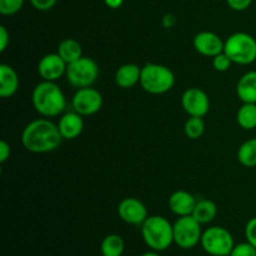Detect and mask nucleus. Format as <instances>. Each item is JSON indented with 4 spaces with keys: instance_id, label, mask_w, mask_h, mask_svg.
Instances as JSON below:
<instances>
[{
    "instance_id": "393cba45",
    "label": "nucleus",
    "mask_w": 256,
    "mask_h": 256,
    "mask_svg": "<svg viewBox=\"0 0 256 256\" xmlns=\"http://www.w3.org/2000/svg\"><path fill=\"white\" fill-rule=\"evenodd\" d=\"M25 0H0V12L2 15H15L22 10Z\"/></svg>"
},
{
    "instance_id": "423d86ee",
    "label": "nucleus",
    "mask_w": 256,
    "mask_h": 256,
    "mask_svg": "<svg viewBox=\"0 0 256 256\" xmlns=\"http://www.w3.org/2000/svg\"><path fill=\"white\" fill-rule=\"evenodd\" d=\"M200 245L210 256H230L235 242L228 229L222 226H210L202 232Z\"/></svg>"
},
{
    "instance_id": "72a5a7b5",
    "label": "nucleus",
    "mask_w": 256,
    "mask_h": 256,
    "mask_svg": "<svg viewBox=\"0 0 256 256\" xmlns=\"http://www.w3.org/2000/svg\"><path fill=\"white\" fill-rule=\"evenodd\" d=\"M140 256H160V254L158 252H154V250H152V252H144V254H142Z\"/></svg>"
},
{
    "instance_id": "2f4dec72",
    "label": "nucleus",
    "mask_w": 256,
    "mask_h": 256,
    "mask_svg": "<svg viewBox=\"0 0 256 256\" xmlns=\"http://www.w3.org/2000/svg\"><path fill=\"white\" fill-rule=\"evenodd\" d=\"M10 154H12L10 145L5 140L0 142V164H4L10 158Z\"/></svg>"
},
{
    "instance_id": "9d476101",
    "label": "nucleus",
    "mask_w": 256,
    "mask_h": 256,
    "mask_svg": "<svg viewBox=\"0 0 256 256\" xmlns=\"http://www.w3.org/2000/svg\"><path fill=\"white\" fill-rule=\"evenodd\" d=\"M182 105L189 116L204 118L210 110V99L200 88H189L182 92Z\"/></svg>"
},
{
    "instance_id": "f03ea898",
    "label": "nucleus",
    "mask_w": 256,
    "mask_h": 256,
    "mask_svg": "<svg viewBox=\"0 0 256 256\" xmlns=\"http://www.w3.org/2000/svg\"><path fill=\"white\" fill-rule=\"evenodd\" d=\"M32 106L44 118H54L62 114L66 108V98L55 82L42 80L32 90Z\"/></svg>"
},
{
    "instance_id": "5701e85b",
    "label": "nucleus",
    "mask_w": 256,
    "mask_h": 256,
    "mask_svg": "<svg viewBox=\"0 0 256 256\" xmlns=\"http://www.w3.org/2000/svg\"><path fill=\"white\" fill-rule=\"evenodd\" d=\"M238 160L245 168L256 166V138L246 140L240 145L238 150Z\"/></svg>"
},
{
    "instance_id": "dca6fc26",
    "label": "nucleus",
    "mask_w": 256,
    "mask_h": 256,
    "mask_svg": "<svg viewBox=\"0 0 256 256\" xmlns=\"http://www.w3.org/2000/svg\"><path fill=\"white\" fill-rule=\"evenodd\" d=\"M142 68L134 62L122 64L115 72V82L122 89H132L140 82Z\"/></svg>"
},
{
    "instance_id": "9b49d317",
    "label": "nucleus",
    "mask_w": 256,
    "mask_h": 256,
    "mask_svg": "<svg viewBox=\"0 0 256 256\" xmlns=\"http://www.w3.org/2000/svg\"><path fill=\"white\" fill-rule=\"evenodd\" d=\"M118 215L124 222L136 226H142L149 216L145 204L136 198L122 199L118 205Z\"/></svg>"
},
{
    "instance_id": "4be33fe9",
    "label": "nucleus",
    "mask_w": 256,
    "mask_h": 256,
    "mask_svg": "<svg viewBox=\"0 0 256 256\" xmlns=\"http://www.w3.org/2000/svg\"><path fill=\"white\" fill-rule=\"evenodd\" d=\"M236 122L244 130H254L256 128V104L242 102L236 112Z\"/></svg>"
},
{
    "instance_id": "0eeeda50",
    "label": "nucleus",
    "mask_w": 256,
    "mask_h": 256,
    "mask_svg": "<svg viewBox=\"0 0 256 256\" xmlns=\"http://www.w3.org/2000/svg\"><path fill=\"white\" fill-rule=\"evenodd\" d=\"M65 76L68 82L76 89L92 86L99 78V65L92 58L82 56L76 62L68 64Z\"/></svg>"
},
{
    "instance_id": "7c9ffc66",
    "label": "nucleus",
    "mask_w": 256,
    "mask_h": 256,
    "mask_svg": "<svg viewBox=\"0 0 256 256\" xmlns=\"http://www.w3.org/2000/svg\"><path fill=\"white\" fill-rule=\"evenodd\" d=\"M10 42V34L5 26H0V52H4Z\"/></svg>"
},
{
    "instance_id": "a878e982",
    "label": "nucleus",
    "mask_w": 256,
    "mask_h": 256,
    "mask_svg": "<svg viewBox=\"0 0 256 256\" xmlns=\"http://www.w3.org/2000/svg\"><path fill=\"white\" fill-rule=\"evenodd\" d=\"M232 64H234V62H232V59H230L224 52L212 58V66H214V69L219 72H228V70L232 68Z\"/></svg>"
},
{
    "instance_id": "2eb2a0df",
    "label": "nucleus",
    "mask_w": 256,
    "mask_h": 256,
    "mask_svg": "<svg viewBox=\"0 0 256 256\" xmlns=\"http://www.w3.org/2000/svg\"><path fill=\"white\" fill-rule=\"evenodd\" d=\"M196 205L194 195L186 190H176L169 198V209L178 216L192 215Z\"/></svg>"
},
{
    "instance_id": "4468645a",
    "label": "nucleus",
    "mask_w": 256,
    "mask_h": 256,
    "mask_svg": "<svg viewBox=\"0 0 256 256\" xmlns=\"http://www.w3.org/2000/svg\"><path fill=\"white\" fill-rule=\"evenodd\" d=\"M58 128L60 130L62 139L65 140H74L82 135L84 130V120L82 115L76 112H68L62 114L59 122H58Z\"/></svg>"
},
{
    "instance_id": "c756f323",
    "label": "nucleus",
    "mask_w": 256,
    "mask_h": 256,
    "mask_svg": "<svg viewBox=\"0 0 256 256\" xmlns=\"http://www.w3.org/2000/svg\"><path fill=\"white\" fill-rule=\"evenodd\" d=\"M30 2L39 12H46V10L52 9L55 6L58 0H30Z\"/></svg>"
},
{
    "instance_id": "c85d7f7f",
    "label": "nucleus",
    "mask_w": 256,
    "mask_h": 256,
    "mask_svg": "<svg viewBox=\"0 0 256 256\" xmlns=\"http://www.w3.org/2000/svg\"><path fill=\"white\" fill-rule=\"evenodd\" d=\"M226 4L230 9L235 12H244L250 5L252 4V0H226Z\"/></svg>"
},
{
    "instance_id": "20e7f679",
    "label": "nucleus",
    "mask_w": 256,
    "mask_h": 256,
    "mask_svg": "<svg viewBox=\"0 0 256 256\" xmlns=\"http://www.w3.org/2000/svg\"><path fill=\"white\" fill-rule=\"evenodd\" d=\"M139 84L149 94L162 95L174 88L175 75L170 68L165 65L148 62L142 68Z\"/></svg>"
},
{
    "instance_id": "cd10ccee",
    "label": "nucleus",
    "mask_w": 256,
    "mask_h": 256,
    "mask_svg": "<svg viewBox=\"0 0 256 256\" xmlns=\"http://www.w3.org/2000/svg\"><path fill=\"white\" fill-rule=\"evenodd\" d=\"M245 238L248 242L256 248V216L252 218L245 225Z\"/></svg>"
},
{
    "instance_id": "f8f14e48",
    "label": "nucleus",
    "mask_w": 256,
    "mask_h": 256,
    "mask_svg": "<svg viewBox=\"0 0 256 256\" xmlns=\"http://www.w3.org/2000/svg\"><path fill=\"white\" fill-rule=\"evenodd\" d=\"M68 64L58 52L44 55L38 64V72L42 80L56 82L62 75L66 74Z\"/></svg>"
},
{
    "instance_id": "39448f33",
    "label": "nucleus",
    "mask_w": 256,
    "mask_h": 256,
    "mask_svg": "<svg viewBox=\"0 0 256 256\" xmlns=\"http://www.w3.org/2000/svg\"><path fill=\"white\" fill-rule=\"evenodd\" d=\"M224 52L234 64H252L256 60V39L248 32H234L225 40Z\"/></svg>"
},
{
    "instance_id": "6ab92c4d",
    "label": "nucleus",
    "mask_w": 256,
    "mask_h": 256,
    "mask_svg": "<svg viewBox=\"0 0 256 256\" xmlns=\"http://www.w3.org/2000/svg\"><path fill=\"white\" fill-rule=\"evenodd\" d=\"M192 215L202 225L209 224L216 218L218 206L212 200L202 199L196 202V205H195L194 212H192Z\"/></svg>"
},
{
    "instance_id": "412c9836",
    "label": "nucleus",
    "mask_w": 256,
    "mask_h": 256,
    "mask_svg": "<svg viewBox=\"0 0 256 256\" xmlns=\"http://www.w3.org/2000/svg\"><path fill=\"white\" fill-rule=\"evenodd\" d=\"M125 250V242L120 235L109 234L102 239L100 244L102 256H122Z\"/></svg>"
},
{
    "instance_id": "a211bd4d",
    "label": "nucleus",
    "mask_w": 256,
    "mask_h": 256,
    "mask_svg": "<svg viewBox=\"0 0 256 256\" xmlns=\"http://www.w3.org/2000/svg\"><path fill=\"white\" fill-rule=\"evenodd\" d=\"M236 95L242 102L256 104V70L242 75L236 84Z\"/></svg>"
},
{
    "instance_id": "473e14b6",
    "label": "nucleus",
    "mask_w": 256,
    "mask_h": 256,
    "mask_svg": "<svg viewBox=\"0 0 256 256\" xmlns=\"http://www.w3.org/2000/svg\"><path fill=\"white\" fill-rule=\"evenodd\" d=\"M104 2L110 9H119L124 4V0H104Z\"/></svg>"
},
{
    "instance_id": "aec40b11",
    "label": "nucleus",
    "mask_w": 256,
    "mask_h": 256,
    "mask_svg": "<svg viewBox=\"0 0 256 256\" xmlns=\"http://www.w3.org/2000/svg\"><path fill=\"white\" fill-rule=\"evenodd\" d=\"M56 52L64 59L66 64H70V62H76L78 59L82 56V48L78 40L68 38V39L60 42V44L58 45Z\"/></svg>"
},
{
    "instance_id": "f3484780",
    "label": "nucleus",
    "mask_w": 256,
    "mask_h": 256,
    "mask_svg": "<svg viewBox=\"0 0 256 256\" xmlns=\"http://www.w3.org/2000/svg\"><path fill=\"white\" fill-rule=\"evenodd\" d=\"M19 89V76L12 66L8 64L0 65V96L12 98Z\"/></svg>"
},
{
    "instance_id": "ddd939ff",
    "label": "nucleus",
    "mask_w": 256,
    "mask_h": 256,
    "mask_svg": "<svg viewBox=\"0 0 256 256\" xmlns=\"http://www.w3.org/2000/svg\"><path fill=\"white\" fill-rule=\"evenodd\" d=\"M192 45L199 54L208 58H214L224 52L225 42H222V38L215 32H200L194 36Z\"/></svg>"
},
{
    "instance_id": "7ed1b4c3",
    "label": "nucleus",
    "mask_w": 256,
    "mask_h": 256,
    "mask_svg": "<svg viewBox=\"0 0 256 256\" xmlns=\"http://www.w3.org/2000/svg\"><path fill=\"white\" fill-rule=\"evenodd\" d=\"M142 236L146 246L154 252H164L174 244L172 224L162 215H152L142 225Z\"/></svg>"
},
{
    "instance_id": "b1692460",
    "label": "nucleus",
    "mask_w": 256,
    "mask_h": 256,
    "mask_svg": "<svg viewBox=\"0 0 256 256\" xmlns=\"http://www.w3.org/2000/svg\"><path fill=\"white\" fill-rule=\"evenodd\" d=\"M184 132L186 138L192 140H198L204 135L205 122L202 118L189 116L184 124Z\"/></svg>"
},
{
    "instance_id": "f257e3e1",
    "label": "nucleus",
    "mask_w": 256,
    "mask_h": 256,
    "mask_svg": "<svg viewBox=\"0 0 256 256\" xmlns=\"http://www.w3.org/2000/svg\"><path fill=\"white\" fill-rule=\"evenodd\" d=\"M62 142L58 124L46 118L30 122L22 132V144L28 152L45 154L56 150Z\"/></svg>"
},
{
    "instance_id": "1a4fd4ad",
    "label": "nucleus",
    "mask_w": 256,
    "mask_h": 256,
    "mask_svg": "<svg viewBox=\"0 0 256 256\" xmlns=\"http://www.w3.org/2000/svg\"><path fill=\"white\" fill-rule=\"evenodd\" d=\"M104 104V99L99 90L92 86L78 89L72 100L74 112L82 116H90L100 112Z\"/></svg>"
},
{
    "instance_id": "6e6552de",
    "label": "nucleus",
    "mask_w": 256,
    "mask_h": 256,
    "mask_svg": "<svg viewBox=\"0 0 256 256\" xmlns=\"http://www.w3.org/2000/svg\"><path fill=\"white\" fill-rule=\"evenodd\" d=\"M172 228H174V244L182 249H192L202 242V224L192 215L179 216L172 224Z\"/></svg>"
},
{
    "instance_id": "bb28decb",
    "label": "nucleus",
    "mask_w": 256,
    "mask_h": 256,
    "mask_svg": "<svg viewBox=\"0 0 256 256\" xmlns=\"http://www.w3.org/2000/svg\"><path fill=\"white\" fill-rule=\"evenodd\" d=\"M230 256H256V248L248 242H240L235 245Z\"/></svg>"
}]
</instances>
